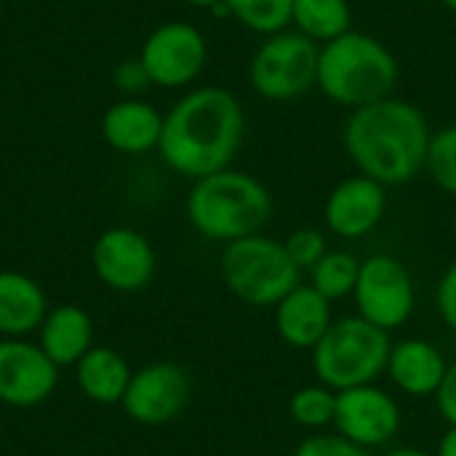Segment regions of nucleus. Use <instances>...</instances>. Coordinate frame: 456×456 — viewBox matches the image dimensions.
<instances>
[{
    "instance_id": "obj_1",
    "label": "nucleus",
    "mask_w": 456,
    "mask_h": 456,
    "mask_svg": "<svg viewBox=\"0 0 456 456\" xmlns=\"http://www.w3.org/2000/svg\"><path fill=\"white\" fill-rule=\"evenodd\" d=\"M243 136L246 112L238 96L222 86H198L163 115L158 152L174 174L195 182L230 168Z\"/></svg>"
},
{
    "instance_id": "obj_2",
    "label": "nucleus",
    "mask_w": 456,
    "mask_h": 456,
    "mask_svg": "<svg viewBox=\"0 0 456 456\" xmlns=\"http://www.w3.org/2000/svg\"><path fill=\"white\" fill-rule=\"evenodd\" d=\"M430 136L433 128L425 112L393 94L350 110L342 144L358 174L385 187H401L425 171Z\"/></svg>"
},
{
    "instance_id": "obj_3",
    "label": "nucleus",
    "mask_w": 456,
    "mask_h": 456,
    "mask_svg": "<svg viewBox=\"0 0 456 456\" xmlns=\"http://www.w3.org/2000/svg\"><path fill=\"white\" fill-rule=\"evenodd\" d=\"M184 211L198 235L227 246L232 240L265 232L275 203L265 182L230 166L195 179L187 192Z\"/></svg>"
},
{
    "instance_id": "obj_4",
    "label": "nucleus",
    "mask_w": 456,
    "mask_h": 456,
    "mask_svg": "<svg viewBox=\"0 0 456 456\" xmlns=\"http://www.w3.org/2000/svg\"><path fill=\"white\" fill-rule=\"evenodd\" d=\"M401 69L393 51L374 35L350 29L318 51L315 88L339 107L358 110L395 94Z\"/></svg>"
},
{
    "instance_id": "obj_5",
    "label": "nucleus",
    "mask_w": 456,
    "mask_h": 456,
    "mask_svg": "<svg viewBox=\"0 0 456 456\" xmlns=\"http://www.w3.org/2000/svg\"><path fill=\"white\" fill-rule=\"evenodd\" d=\"M390 334L361 315L339 318L313 347L315 379L334 393L374 385L387 371Z\"/></svg>"
},
{
    "instance_id": "obj_6",
    "label": "nucleus",
    "mask_w": 456,
    "mask_h": 456,
    "mask_svg": "<svg viewBox=\"0 0 456 456\" xmlns=\"http://www.w3.org/2000/svg\"><path fill=\"white\" fill-rule=\"evenodd\" d=\"M219 273L227 291L248 307H275L302 283V270L291 262L283 240L265 232L224 246Z\"/></svg>"
},
{
    "instance_id": "obj_7",
    "label": "nucleus",
    "mask_w": 456,
    "mask_h": 456,
    "mask_svg": "<svg viewBox=\"0 0 456 456\" xmlns=\"http://www.w3.org/2000/svg\"><path fill=\"white\" fill-rule=\"evenodd\" d=\"M321 45L294 27L267 35L248 61V86L267 102H291L318 83Z\"/></svg>"
},
{
    "instance_id": "obj_8",
    "label": "nucleus",
    "mask_w": 456,
    "mask_h": 456,
    "mask_svg": "<svg viewBox=\"0 0 456 456\" xmlns=\"http://www.w3.org/2000/svg\"><path fill=\"white\" fill-rule=\"evenodd\" d=\"M355 310L382 331H395L409 323L417 307L414 278L409 267L390 254H371L361 262L358 283L353 291Z\"/></svg>"
},
{
    "instance_id": "obj_9",
    "label": "nucleus",
    "mask_w": 456,
    "mask_h": 456,
    "mask_svg": "<svg viewBox=\"0 0 456 456\" xmlns=\"http://www.w3.org/2000/svg\"><path fill=\"white\" fill-rule=\"evenodd\" d=\"M139 59L152 86L187 88L206 69L208 43H206V35L195 24L166 21L144 37Z\"/></svg>"
},
{
    "instance_id": "obj_10",
    "label": "nucleus",
    "mask_w": 456,
    "mask_h": 456,
    "mask_svg": "<svg viewBox=\"0 0 456 456\" xmlns=\"http://www.w3.org/2000/svg\"><path fill=\"white\" fill-rule=\"evenodd\" d=\"M192 395L187 371L171 361H155L131 374L120 401L126 417L144 428H160L182 417Z\"/></svg>"
},
{
    "instance_id": "obj_11",
    "label": "nucleus",
    "mask_w": 456,
    "mask_h": 456,
    "mask_svg": "<svg viewBox=\"0 0 456 456\" xmlns=\"http://www.w3.org/2000/svg\"><path fill=\"white\" fill-rule=\"evenodd\" d=\"M91 267L102 286L118 294L144 291L158 270V254L150 238L134 227L104 230L91 248Z\"/></svg>"
},
{
    "instance_id": "obj_12",
    "label": "nucleus",
    "mask_w": 456,
    "mask_h": 456,
    "mask_svg": "<svg viewBox=\"0 0 456 456\" xmlns=\"http://www.w3.org/2000/svg\"><path fill=\"white\" fill-rule=\"evenodd\" d=\"M331 428L371 452L387 446L401 433V406L387 390L377 387V382L339 390Z\"/></svg>"
},
{
    "instance_id": "obj_13",
    "label": "nucleus",
    "mask_w": 456,
    "mask_h": 456,
    "mask_svg": "<svg viewBox=\"0 0 456 456\" xmlns=\"http://www.w3.org/2000/svg\"><path fill=\"white\" fill-rule=\"evenodd\" d=\"M59 366L29 337H0V403L8 409H35L59 385Z\"/></svg>"
},
{
    "instance_id": "obj_14",
    "label": "nucleus",
    "mask_w": 456,
    "mask_h": 456,
    "mask_svg": "<svg viewBox=\"0 0 456 456\" xmlns=\"http://www.w3.org/2000/svg\"><path fill=\"white\" fill-rule=\"evenodd\" d=\"M387 211V187L371 176L355 174L342 179L323 203V222L342 240L371 235Z\"/></svg>"
},
{
    "instance_id": "obj_15",
    "label": "nucleus",
    "mask_w": 456,
    "mask_h": 456,
    "mask_svg": "<svg viewBox=\"0 0 456 456\" xmlns=\"http://www.w3.org/2000/svg\"><path fill=\"white\" fill-rule=\"evenodd\" d=\"M102 136L115 152L147 155L160 144L163 115L139 96H123L102 115Z\"/></svg>"
},
{
    "instance_id": "obj_16",
    "label": "nucleus",
    "mask_w": 456,
    "mask_h": 456,
    "mask_svg": "<svg viewBox=\"0 0 456 456\" xmlns=\"http://www.w3.org/2000/svg\"><path fill=\"white\" fill-rule=\"evenodd\" d=\"M331 305L323 294H318L310 283H299L291 289L273 310H275V331L281 342L294 350H313L329 326L334 323Z\"/></svg>"
},
{
    "instance_id": "obj_17",
    "label": "nucleus",
    "mask_w": 456,
    "mask_h": 456,
    "mask_svg": "<svg viewBox=\"0 0 456 456\" xmlns=\"http://www.w3.org/2000/svg\"><path fill=\"white\" fill-rule=\"evenodd\" d=\"M446 358L444 353L428 339H403L393 345L387 361V377L403 395L411 398H430L438 393L446 377Z\"/></svg>"
},
{
    "instance_id": "obj_18",
    "label": "nucleus",
    "mask_w": 456,
    "mask_h": 456,
    "mask_svg": "<svg viewBox=\"0 0 456 456\" xmlns=\"http://www.w3.org/2000/svg\"><path fill=\"white\" fill-rule=\"evenodd\" d=\"M40 350L59 366H75L94 347V321L80 305L48 307L37 334Z\"/></svg>"
},
{
    "instance_id": "obj_19",
    "label": "nucleus",
    "mask_w": 456,
    "mask_h": 456,
    "mask_svg": "<svg viewBox=\"0 0 456 456\" xmlns=\"http://www.w3.org/2000/svg\"><path fill=\"white\" fill-rule=\"evenodd\" d=\"M45 313L48 299L35 278L19 270H0V337H35Z\"/></svg>"
},
{
    "instance_id": "obj_20",
    "label": "nucleus",
    "mask_w": 456,
    "mask_h": 456,
    "mask_svg": "<svg viewBox=\"0 0 456 456\" xmlns=\"http://www.w3.org/2000/svg\"><path fill=\"white\" fill-rule=\"evenodd\" d=\"M72 369L83 398L99 406H118L134 374L128 361L115 347L104 345H94Z\"/></svg>"
},
{
    "instance_id": "obj_21",
    "label": "nucleus",
    "mask_w": 456,
    "mask_h": 456,
    "mask_svg": "<svg viewBox=\"0 0 456 456\" xmlns=\"http://www.w3.org/2000/svg\"><path fill=\"white\" fill-rule=\"evenodd\" d=\"M291 27L323 45L353 29V5L350 0H294Z\"/></svg>"
},
{
    "instance_id": "obj_22",
    "label": "nucleus",
    "mask_w": 456,
    "mask_h": 456,
    "mask_svg": "<svg viewBox=\"0 0 456 456\" xmlns=\"http://www.w3.org/2000/svg\"><path fill=\"white\" fill-rule=\"evenodd\" d=\"M361 262L342 248H329L326 256L310 270V286L323 294L329 302H339L353 297L358 283Z\"/></svg>"
},
{
    "instance_id": "obj_23",
    "label": "nucleus",
    "mask_w": 456,
    "mask_h": 456,
    "mask_svg": "<svg viewBox=\"0 0 456 456\" xmlns=\"http://www.w3.org/2000/svg\"><path fill=\"white\" fill-rule=\"evenodd\" d=\"M230 8V19L240 27L267 37L291 27L294 0H224Z\"/></svg>"
},
{
    "instance_id": "obj_24",
    "label": "nucleus",
    "mask_w": 456,
    "mask_h": 456,
    "mask_svg": "<svg viewBox=\"0 0 456 456\" xmlns=\"http://www.w3.org/2000/svg\"><path fill=\"white\" fill-rule=\"evenodd\" d=\"M334 409H337V393L326 385H305L299 387L289 401L291 419L313 433H323L334 425Z\"/></svg>"
},
{
    "instance_id": "obj_25",
    "label": "nucleus",
    "mask_w": 456,
    "mask_h": 456,
    "mask_svg": "<svg viewBox=\"0 0 456 456\" xmlns=\"http://www.w3.org/2000/svg\"><path fill=\"white\" fill-rule=\"evenodd\" d=\"M425 171L430 174V179L436 182L438 190L456 198V123L441 126L438 131H433Z\"/></svg>"
},
{
    "instance_id": "obj_26",
    "label": "nucleus",
    "mask_w": 456,
    "mask_h": 456,
    "mask_svg": "<svg viewBox=\"0 0 456 456\" xmlns=\"http://www.w3.org/2000/svg\"><path fill=\"white\" fill-rule=\"evenodd\" d=\"M291 262L302 270V273H310L329 251V240H326V232L318 230V227H299L294 230L286 240H283Z\"/></svg>"
},
{
    "instance_id": "obj_27",
    "label": "nucleus",
    "mask_w": 456,
    "mask_h": 456,
    "mask_svg": "<svg viewBox=\"0 0 456 456\" xmlns=\"http://www.w3.org/2000/svg\"><path fill=\"white\" fill-rule=\"evenodd\" d=\"M294 456H371L369 449L347 441L339 433H313L310 438H305L297 449Z\"/></svg>"
},
{
    "instance_id": "obj_28",
    "label": "nucleus",
    "mask_w": 456,
    "mask_h": 456,
    "mask_svg": "<svg viewBox=\"0 0 456 456\" xmlns=\"http://www.w3.org/2000/svg\"><path fill=\"white\" fill-rule=\"evenodd\" d=\"M112 83L123 96H139L152 86V80H150V75H147L139 56L136 59H123L112 72Z\"/></svg>"
},
{
    "instance_id": "obj_29",
    "label": "nucleus",
    "mask_w": 456,
    "mask_h": 456,
    "mask_svg": "<svg viewBox=\"0 0 456 456\" xmlns=\"http://www.w3.org/2000/svg\"><path fill=\"white\" fill-rule=\"evenodd\" d=\"M436 305H438V313H441V321L456 331V262H452L441 281H438V289H436Z\"/></svg>"
},
{
    "instance_id": "obj_30",
    "label": "nucleus",
    "mask_w": 456,
    "mask_h": 456,
    "mask_svg": "<svg viewBox=\"0 0 456 456\" xmlns=\"http://www.w3.org/2000/svg\"><path fill=\"white\" fill-rule=\"evenodd\" d=\"M436 403H438V411L441 417L449 422V425H456V361L449 363L446 369V377L436 393Z\"/></svg>"
},
{
    "instance_id": "obj_31",
    "label": "nucleus",
    "mask_w": 456,
    "mask_h": 456,
    "mask_svg": "<svg viewBox=\"0 0 456 456\" xmlns=\"http://www.w3.org/2000/svg\"><path fill=\"white\" fill-rule=\"evenodd\" d=\"M436 456H456V425H449V430L441 436Z\"/></svg>"
},
{
    "instance_id": "obj_32",
    "label": "nucleus",
    "mask_w": 456,
    "mask_h": 456,
    "mask_svg": "<svg viewBox=\"0 0 456 456\" xmlns=\"http://www.w3.org/2000/svg\"><path fill=\"white\" fill-rule=\"evenodd\" d=\"M382 456H436V454L422 452V449H411V446H398V449H393V452H387V454H382Z\"/></svg>"
},
{
    "instance_id": "obj_33",
    "label": "nucleus",
    "mask_w": 456,
    "mask_h": 456,
    "mask_svg": "<svg viewBox=\"0 0 456 456\" xmlns=\"http://www.w3.org/2000/svg\"><path fill=\"white\" fill-rule=\"evenodd\" d=\"M187 5H192V8H206V11H211L214 5H219V3H224V0H184Z\"/></svg>"
},
{
    "instance_id": "obj_34",
    "label": "nucleus",
    "mask_w": 456,
    "mask_h": 456,
    "mask_svg": "<svg viewBox=\"0 0 456 456\" xmlns=\"http://www.w3.org/2000/svg\"><path fill=\"white\" fill-rule=\"evenodd\" d=\"M441 3H444L452 13H456V0H441Z\"/></svg>"
},
{
    "instance_id": "obj_35",
    "label": "nucleus",
    "mask_w": 456,
    "mask_h": 456,
    "mask_svg": "<svg viewBox=\"0 0 456 456\" xmlns=\"http://www.w3.org/2000/svg\"><path fill=\"white\" fill-rule=\"evenodd\" d=\"M454 235H456V216H454Z\"/></svg>"
},
{
    "instance_id": "obj_36",
    "label": "nucleus",
    "mask_w": 456,
    "mask_h": 456,
    "mask_svg": "<svg viewBox=\"0 0 456 456\" xmlns=\"http://www.w3.org/2000/svg\"><path fill=\"white\" fill-rule=\"evenodd\" d=\"M0 11H3V0H0Z\"/></svg>"
}]
</instances>
